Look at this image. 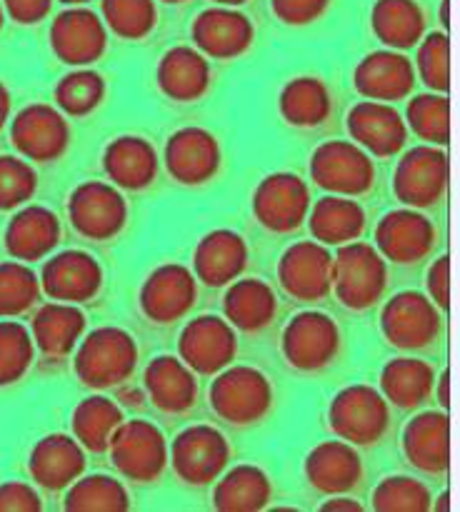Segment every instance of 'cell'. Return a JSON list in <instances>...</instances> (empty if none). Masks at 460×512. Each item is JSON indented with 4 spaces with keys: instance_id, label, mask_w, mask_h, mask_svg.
<instances>
[{
    "instance_id": "cb8c5ba5",
    "label": "cell",
    "mask_w": 460,
    "mask_h": 512,
    "mask_svg": "<svg viewBox=\"0 0 460 512\" xmlns=\"http://www.w3.org/2000/svg\"><path fill=\"white\" fill-rule=\"evenodd\" d=\"M85 453L83 445L63 433L45 435L35 443L28 458V473L35 485L43 490H65L83 475Z\"/></svg>"
},
{
    "instance_id": "e0dca14e",
    "label": "cell",
    "mask_w": 460,
    "mask_h": 512,
    "mask_svg": "<svg viewBox=\"0 0 460 512\" xmlns=\"http://www.w3.org/2000/svg\"><path fill=\"white\" fill-rule=\"evenodd\" d=\"M195 295V278L185 265H160L140 288V310L153 323L173 325L190 313Z\"/></svg>"
},
{
    "instance_id": "83f0119b",
    "label": "cell",
    "mask_w": 460,
    "mask_h": 512,
    "mask_svg": "<svg viewBox=\"0 0 460 512\" xmlns=\"http://www.w3.org/2000/svg\"><path fill=\"white\" fill-rule=\"evenodd\" d=\"M158 88L175 103H193L210 88V63L200 50L190 45H175L163 53L158 63Z\"/></svg>"
},
{
    "instance_id": "4fadbf2b",
    "label": "cell",
    "mask_w": 460,
    "mask_h": 512,
    "mask_svg": "<svg viewBox=\"0 0 460 512\" xmlns=\"http://www.w3.org/2000/svg\"><path fill=\"white\" fill-rule=\"evenodd\" d=\"M10 140L23 158L35 163H53L68 150L70 125L53 105L33 103L13 118Z\"/></svg>"
},
{
    "instance_id": "52a82bcc",
    "label": "cell",
    "mask_w": 460,
    "mask_h": 512,
    "mask_svg": "<svg viewBox=\"0 0 460 512\" xmlns=\"http://www.w3.org/2000/svg\"><path fill=\"white\" fill-rule=\"evenodd\" d=\"M230 463V445L213 425H190L170 445V465L178 480L203 488L220 478Z\"/></svg>"
},
{
    "instance_id": "5bb4252c",
    "label": "cell",
    "mask_w": 460,
    "mask_h": 512,
    "mask_svg": "<svg viewBox=\"0 0 460 512\" xmlns=\"http://www.w3.org/2000/svg\"><path fill=\"white\" fill-rule=\"evenodd\" d=\"M238 350V338L228 320L200 315L190 320L178 338L180 360L198 375H215L228 368Z\"/></svg>"
},
{
    "instance_id": "7402d4cb",
    "label": "cell",
    "mask_w": 460,
    "mask_h": 512,
    "mask_svg": "<svg viewBox=\"0 0 460 512\" xmlns=\"http://www.w3.org/2000/svg\"><path fill=\"white\" fill-rule=\"evenodd\" d=\"M193 43L205 58L233 60L253 45V23L233 8H208L193 20Z\"/></svg>"
},
{
    "instance_id": "9f6ffc18",
    "label": "cell",
    "mask_w": 460,
    "mask_h": 512,
    "mask_svg": "<svg viewBox=\"0 0 460 512\" xmlns=\"http://www.w3.org/2000/svg\"><path fill=\"white\" fill-rule=\"evenodd\" d=\"M448 380H450V373H443L438 380H435V383H438V403H440V408H443V410L450 405V400H448Z\"/></svg>"
},
{
    "instance_id": "9c48e42d",
    "label": "cell",
    "mask_w": 460,
    "mask_h": 512,
    "mask_svg": "<svg viewBox=\"0 0 460 512\" xmlns=\"http://www.w3.org/2000/svg\"><path fill=\"white\" fill-rule=\"evenodd\" d=\"M285 360L290 368L300 373H315V370L328 368L340 350V330L328 315L298 313L283 330L280 340Z\"/></svg>"
},
{
    "instance_id": "8fae6325",
    "label": "cell",
    "mask_w": 460,
    "mask_h": 512,
    "mask_svg": "<svg viewBox=\"0 0 460 512\" xmlns=\"http://www.w3.org/2000/svg\"><path fill=\"white\" fill-rule=\"evenodd\" d=\"M68 215L70 225L83 238L110 240L128 223V203L113 185L88 180L70 195Z\"/></svg>"
},
{
    "instance_id": "836d02e7",
    "label": "cell",
    "mask_w": 460,
    "mask_h": 512,
    "mask_svg": "<svg viewBox=\"0 0 460 512\" xmlns=\"http://www.w3.org/2000/svg\"><path fill=\"white\" fill-rule=\"evenodd\" d=\"M278 310L273 288L258 278L235 280L223 298V313L230 320V325L243 333H255L270 325Z\"/></svg>"
},
{
    "instance_id": "ba28073f",
    "label": "cell",
    "mask_w": 460,
    "mask_h": 512,
    "mask_svg": "<svg viewBox=\"0 0 460 512\" xmlns=\"http://www.w3.org/2000/svg\"><path fill=\"white\" fill-rule=\"evenodd\" d=\"M383 338L398 350H423L435 343L443 330V318L433 300L418 290L393 295L380 313Z\"/></svg>"
},
{
    "instance_id": "7dc6e473",
    "label": "cell",
    "mask_w": 460,
    "mask_h": 512,
    "mask_svg": "<svg viewBox=\"0 0 460 512\" xmlns=\"http://www.w3.org/2000/svg\"><path fill=\"white\" fill-rule=\"evenodd\" d=\"M38 188V175L30 163L15 155H0V210H13L28 203Z\"/></svg>"
},
{
    "instance_id": "b9f144b4",
    "label": "cell",
    "mask_w": 460,
    "mask_h": 512,
    "mask_svg": "<svg viewBox=\"0 0 460 512\" xmlns=\"http://www.w3.org/2000/svg\"><path fill=\"white\" fill-rule=\"evenodd\" d=\"M408 123L428 145H445L450 138V100L445 93L415 95L408 103Z\"/></svg>"
},
{
    "instance_id": "60d3db41",
    "label": "cell",
    "mask_w": 460,
    "mask_h": 512,
    "mask_svg": "<svg viewBox=\"0 0 460 512\" xmlns=\"http://www.w3.org/2000/svg\"><path fill=\"white\" fill-rule=\"evenodd\" d=\"M105 98V80L95 70H75L63 75L55 85V103L70 118L93 113Z\"/></svg>"
},
{
    "instance_id": "bcb514c9",
    "label": "cell",
    "mask_w": 460,
    "mask_h": 512,
    "mask_svg": "<svg viewBox=\"0 0 460 512\" xmlns=\"http://www.w3.org/2000/svg\"><path fill=\"white\" fill-rule=\"evenodd\" d=\"M103 23L118 38L140 40L155 28V0H100Z\"/></svg>"
},
{
    "instance_id": "f546056e",
    "label": "cell",
    "mask_w": 460,
    "mask_h": 512,
    "mask_svg": "<svg viewBox=\"0 0 460 512\" xmlns=\"http://www.w3.org/2000/svg\"><path fill=\"white\" fill-rule=\"evenodd\" d=\"M403 453L420 473L443 475L450 465L448 415L443 410L415 415L403 430Z\"/></svg>"
},
{
    "instance_id": "681fc988",
    "label": "cell",
    "mask_w": 460,
    "mask_h": 512,
    "mask_svg": "<svg viewBox=\"0 0 460 512\" xmlns=\"http://www.w3.org/2000/svg\"><path fill=\"white\" fill-rule=\"evenodd\" d=\"M330 0H270L275 18L285 25L315 23L328 10Z\"/></svg>"
},
{
    "instance_id": "4dcf8cb0",
    "label": "cell",
    "mask_w": 460,
    "mask_h": 512,
    "mask_svg": "<svg viewBox=\"0 0 460 512\" xmlns=\"http://www.w3.org/2000/svg\"><path fill=\"white\" fill-rule=\"evenodd\" d=\"M103 168L113 185L123 190H143L158 175V155L145 138L120 135L105 148Z\"/></svg>"
},
{
    "instance_id": "ee69618b",
    "label": "cell",
    "mask_w": 460,
    "mask_h": 512,
    "mask_svg": "<svg viewBox=\"0 0 460 512\" xmlns=\"http://www.w3.org/2000/svg\"><path fill=\"white\" fill-rule=\"evenodd\" d=\"M430 490L423 480L410 475H390L373 490V510L378 512H425L430 510Z\"/></svg>"
},
{
    "instance_id": "603a6c76",
    "label": "cell",
    "mask_w": 460,
    "mask_h": 512,
    "mask_svg": "<svg viewBox=\"0 0 460 512\" xmlns=\"http://www.w3.org/2000/svg\"><path fill=\"white\" fill-rule=\"evenodd\" d=\"M355 90L363 98L378 103H395L413 93L415 70L403 53L395 50H375L365 55L353 73Z\"/></svg>"
},
{
    "instance_id": "f1b7e54d",
    "label": "cell",
    "mask_w": 460,
    "mask_h": 512,
    "mask_svg": "<svg viewBox=\"0 0 460 512\" xmlns=\"http://www.w3.org/2000/svg\"><path fill=\"white\" fill-rule=\"evenodd\" d=\"M60 243V220L43 205H28L10 218L5 228V250L20 263H35Z\"/></svg>"
},
{
    "instance_id": "f6af8a7d",
    "label": "cell",
    "mask_w": 460,
    "mask_h": 512,
    "mask_svg": "<svg viewBox=\"0 0 460 512\" xmlns=\"http://www.w3.org/2000/svg\"><path fill=\"white\" fill-rule=\"evenodd\" d=\"M35 343L28 328L15 320H0V388L13 385L30 370Z\"/></svg>"
},
{
    "instance_id": "be15d7a7",
    "label": "cell",
    "mask_w": 460,
    "mask_h": 512,
    "mask_svg": "<svg viewBox=\"0 0 460 512\" xmlns=\"http://www.w3.org/2000/svg\"><path fill=\"white\" fill-rule=\"evenodd\" d=\"M163 3H170V5H175V3H183V0H163Z\"/></svg>"
},
{
    "instance_id": "f35d334b",
    "label": "cell",
    "mask_w": 460,
    "mask_h": 512,
    "mask_svg": "<svg viewBox=\"0 0 460 512\" xmlns=\"http://www.w3.org/2000/svg\"><path fill=\"white\" fill-rule=\"evenodd\" d=\"M120 423H123V410L105 395H90L80 400L70 418L75 440L90 453H105Z\"/></svg>"
},
{
    "instance_id": "2e32d148",
    "label": "cell",
    "mask_w": 460,
    "mask_h": 512,
    "mask_svg": "<svg viewBox=\"0 0 460 512\" xmlns=\"http://www.w3.org/2000/svg\"><path fill=\"white\" fill-rule=\"evenodd\" d=\"M435 225L415 208L390 210L375 228V250L398 265L418 263L435 248Z\"/></svg>"
},
{
    "instance_id": "30bf717a",
    "label": "cell",
    "mask_w": 460,
    "mask_h": 512,
    "mask_svg": "<svg viewBox=\"0 0 460 512\" xmlns=\"http://www.w3.org/2000/svg\"><path fill=\"white\" fill-rule=\"evenodd\" d=\"M448 188V155L435 145H418L400 158L393 175L395 198L408 208H430Z\"/></svg>"
},
{
    "instance_id": "d6a6232c",
    "label": "cell",
    "mask_w": 460,
    "mask_h": 512,
    "mask_svg": "<svg viewBox=\"0 0 460 512\" xmlns=\"http://www.w3.org/2000/svg\"><path fill=\"white\" fill-rule=\"evenodd\" d=\"M33 343L48 358H65L73 353L80 335L85 333V315L70 303H48L33 315Z\"/></svg>"
},
{
    "instance_id": "4316f807",
    "label": "cell",
    "mask_w": 460,
    "mask_h": 512,
    "mask_svg": "<svg viewBox=\"0 0 460 512\" xmlns=\"http://www.w3.org/2000/svg\"><path fill=\"white\" fill-rule=\"evenodd\" d=\"M248 265V245L235 230H213L193 253V270L200 283L210 288L230 285Z\"/></svg>"
},
{
    "instance_id": "1f68e13d",
    "label": "cell",
    "mask_w": 460,
    "mask_h": 512,
    "mask_svg": "<svg viewBox=\"0 0 460 512\" xmlns=\"http://www.w3.org/2000/svg\"><path fill=\"white\" fill-rule=\"evenodd\" d=\"M435 388L433 365L420 358H393L380 370V393L400 410H415Z\"/></svg>"
},
{
    "instance_id": "6da1fadb",
    "label": "cell",
    "mask_w": 460,
    "mask_h": 512,
    "mask_svg": "<svg viewBox=\"0 0 460 512\" xmlns=\"http://www.w3.org/2000/svg\"><path fill=\"white\" fill-rule=\"evenodd\" d=\"M138 365V345L123 328H98L80 343L73 368L80 383L93 390L118 388Z\"/></svg>"
},
{
    "instance_id": "11a10c76",
    "label": "cell",
    "mask_w": 460,
    "mask_h": 512,
    "mask_svg": "<svg viewBox=\"0 0 460 512\" xmlns=\"http://www.w3.org/2000/svg\"><path fill=\"white\" fill-rule=\"evenodd\" d=\"M10 103H13V100H10V90L0 83V130L5 128V123H8L10 118Z\"/></svg>"
},
{
    "instance_id": "680465c9",
    "label": "cell",
    "mask_w": 460,
    "mask_h": 512,
    "mask_svg": "<svg viewBox=\"0 0 460 512\" xmlns=\"http://www.w3.org/2000/svg\"><path fill=\"white\" fill-rule=\"evenodd\" d=\"M440 23H443L445 28H448V25H450V20H448V0H443V5H440Z\"/></svg>"
},
{
    "instance_id": "7bdbcfd3",
    "label": "cell",
    "mask_w": 460,
    "mask_h": 512,
    "mask_svg": "<svg viewBox=\"0 0 460 512\" xmlns=\"http://www.w3.org/2000/svg\"><path fill=\"white\" fill-rule=\"evenodd\" d=\"M40 280L25 263H0V318L23 315L38 303Z\"/></svg>"
},
{
    "instance_id": "91938a15",
    "label": "cell",
    "mask_w": 460,
    "mask_h": 512,
    "mask_svg": "<svg viewBox=\"0 0 460 512\" xmlns=\"http://www.w3.org/2000/svg\"><path fill=\"white\" fill-rule=\"evenodd\" d=\"M218 5H225V8H233V5H243L245 0H215Z\"/></svg>"
},
{
    "instance_id": "94428289",
    "label": "cell",
    "mask_w": 460,
    "mask_h": 512,
    "mask_svg": "<svg viewBox=\"0 0 460 512\" xmlns=\"http://www.w3.org/2000/svg\"><path fill=\"white\" fill-rule=\"evenodd\" d=\"M60 3H65V5H80V3H88V0H60Z\"/></svg>"
},
{
    "instance_id": "7a4b0ae2",
    "label": "cell",
    "mask_w": 460,
    "mask_h": 512,
    "mask_svg": "<svg viewBox=\"0 0 460 512\" xmlns=\"http://www.w3.org/2000/svg\"><path fill=\"white\" fill-rule=\"evenodd\" d=\"M330 288L350 310H368L388 288V265L370 243H345L333 258Z\"/></svg>"
},
{
    "instance_id": "5b68a950",
    "label": "cell",
    "mask_w": 460,
    "mask_h": 512,
    "mask_svg": "<svg viewBox=\"0 0 460 512\" xmlns=\"http://www.w3.org/2000/svg\"><path fill=\"white\" fill-rule=\"evenodd\" d=\"M108 450L115 470L133 483H155L168 465L165 435L148 420H123Z\"/></svg>"
},
{
    "instance_id": "7c38bea8",
    "label": "cell",
    "mask_w": 460,
    "mask_h": 512,
    "mask_svg": "<svg viewBox=\"0 0 460 512\" xmlns=\"http://www.w3.org/2000/svg\"><path fill=\"white\" fill-rule=\"evenodd\" d=\"M310 210V190L295 173H273L253 193V215L270 233H290L303 225Z\"/></svg>"
},
{
    "instance_id": "44dd1931",
    "label": "cell",
    "mask_w": 460,
    "mask_h": 512,
    "mask_svg": "<svg viewBox=\"0 0 460 512\" xmlns=\"http://www.w3.org/2000/svg\"><path fill=\"white\" fill-rule=\"evenodd\" d=\"M165 168L180 185H203L220 168V145L205 128L175 130L165 145Z\"/></svg>"
},
{
    "instance_id": "d4e9b609",
    "label": "cell",
    "mask_w": 460,
    "mask_h": 512,
    "mask_svg": "<svg viewBox=\"0 0 460 512\" xmlns=\"http://www.w3.org/2000/svg\"><path fill=\"white\" fill-rule=\"evenodd\" d=\"M305 478L318 493L345 495L363 478V463L345 440H325L305 458Z\"/></svg>"
},
{
    "instance_id": "f907efd6",
    "label": "cell",
    "mask_w": 460,
    "mask_h": 512,
    "mask_svg": "<svg viewBox=\"0 0 460 512\" xmlns=\"http://www.w3.org/2000/svg\"><path fill=\"white\" fill-rule=\"evenodd\" d=\"M43 510V500L30 488L28 483H10L0 485V512H38Z\"/></svg>"
},
{
    "instance_id": "c3c4849f",
    "label": "cell",
    "mask_w": 460,
    "mask_h": 512,
    "mask_svg": "<svg viewBox=\"0 0 460 512\" xmlns=\"http://www.w3.org/2000/svg\"><path fill=\"white\" fill-rule=\"evenodd\" d=\"M418 48V73L423 78V83L428 85L430 90L435 93H445L450 88V68H448V58H450V43L448 35L445 33H428L425 38H420Z\"/></svg>"
},
{
    "instance_id": "6f0895ef",
    "label": "cell",
    "mask_w": 460,
    "mask_h": 512,
    "mask_svg": "<svg viewBox=\"0 0 460 512\" xmlns=\"http://www.w3.org/2000/svg\"><path fill=\"white\" fill-rule=\"evenodd\" d=\"M450 493H443L438 498V503H430V510H438V512H443V510H450Z\"/></svg>"
},
{
    "instance_id": "816d5d0a",
    "label": "cell",
    "mask_w": 460,
    "mask_h": 512,
    "mask_svg": "<svg viewBox=\"0 0 460 512\" xmlns=\"http://www.w3.org/2000/svg\"><path fill=\"white\" fill-rule=\"evenodd\" d=\"M425 288H428L430 300H433L435 308L445 310L448 308V290H450V260L438 258L430 265L428 275H425Z\"/></svg>"
},
{
    "instance_id": "d590c367",
    "label": "cell",
    "mask_w": 460,
    "mask_h": 512,
    "mask_svg": "<svg viewBox=\"0 0 460 512\" xmlns=\"http://www.w3.org/2000/svg\"><path fill=\"white\" fill-rule=\"evenodd\" d=\"M370 28L390 50H408L425 33V15L415 0H375Z\"/></svg>"
},
{
    "instance_id": "ac0fdd59",
    "label": "cell",
    "mask_w": 460,
    "mask_h": 512,
    "mask_svg": "<svg viewBox=\"0 0 460 512\" xmlns=\"http://www.w3.org/2000/svg\"><path fill=\"white\" fill-rule=\"evenodd\" d=\"M103 285V270L98 260L85 250H63L43 265L40 288L58 303H85L98 295Z\"/></svg>"
},
{
    "instance_id": "6125c7cd",
    "label": "cell",
    "mask_w": 460,
    "mask_h": 512,
    "mask_svg": "<svg viewBox=\"0 0 460 512\" xmlns=\"http://www.w3.org/2000/svg\"><path fill=\"white\" fill-rule=\"evenodd\" d=\"M3 23H5V15H3V5H0V28H3Z\"/></svg>"
},
{
    "instance_id": "8992f818",
    "label": "cell",
    "mask_w": 460,
    "mask_h": 512,
    "mask_svg": "<svg viewBox=\"0 0 460 512\" xmlns=\"http://www.w3.org/2000/svg\"><path fill=\"white\" fill-rule=\"evenodd\" d=\"M310 180L330 195H363L373 188L375 168L370 155L348 140H328L310 158Z\"/></svg>"
},
{
    "instance_id": "f5cc1de1",
    "label": "cell",
    "mask_w": 460,
    "mask_h": 512,
    "mask_svg": "<svg viewBox=\"0 0 460 512\" xmlns=\"http://www.w3.org/2000/svg\"><path fill=\"white\" fill-rule=\"evenodd\" d=\"M3 5L8 10L10 20L20 25H35L45 20L53 0H3Z\"/></svg>"
},
{
    "instance_id": "9a60e30c",
    "label": "cell",
    "mask_w": 460,
    "mask_h": 512,
    "mask_svg": "<svg viewBox=\"0 0 460 512\" xmlns=\"http://www.w3.org/2000/svg\"><path fill=\"white\" fill-rule=\"evenodd\" d=\"M333 258L318 240L295 243L280 255L278 280L290 298L300 303H318L330 293Z\"/></svg>"
},
{
    "instance_id": "8d00e7d4",
    "label": "cell",
    "mask_w": 460,
    "mask_h": 512,
    "mask_svg": "<svg viewBox=\"0 0 460 512\" xmlns=\"http://www.w3.org/2000/svg\"><path fill=\"white\" fill-rule=\"evenodd\" d=\"M308 223L320 245H345L363 233L365 213L355 200L328 195L313 205Z\"/></svg>"
},
{
    "instance_id": "e575fe53",
    "label": "cell",
    "mask_w": 460,
    "mask_h": 512,
    "mask_svg": "<svg viewBox=\"0 0 460 512\" xmlns=\"http://www.w3.org/2000/svg\"><path fill=\"white\" fill-rule=\"evenodd\" d=\"M273 485L258 465H235L215 485L213 508L220 512H258L268 508Z\"/></svg>"
},
{
    "instance_id": "d6986e66",
    "label": "cell",
    "mask_w": 460,
    "mask_h": 512,
    "mask_svg": "<svg viewBox=\"0 0 460 512\" xmlns=\"http://www.w3.org/2000/svg\"><path fill=\"white\" fill-rule=\"evenodd\" d=\"M50 48L63 63L90 65L108 48V30L93 10H63L50 25Z\"/></svg>"
},
{
    "instance_id": "ffe728a7",
    "label": "cell",
    "mask_w": 460,
    "mask_h": 512,
    "mask_svg": "<svg viewBox=\"0 0 460 512\" xmlns=\"http://www.w3.org/2000/svg\"><path fill=\"white\" fill-rule=\"evenodd\" d=\"M348 133L365 153L375 158H390L403 150L408 140V125L390 103L360 100L348 113Z\"/></svg>"
},
{
    "instance_id": "ab89813d",
    "label": "cell",
    "mask_w": 460,
    "mask_h": 512,
    "mask_svg": "<svg viewBox=\"0 0 460 512\" xmlns=\"http://www.w3.org/2000/svg\"><path fill=\"white\" fill-rule=\"evenodd\" d=\"M63 508L68 512H125L130 510V495L110 475H88L68 485Z\"/></svg>"
},
{
    "instance_id": "74e56055",
    "label": "cell",
    "mask_w": 460,
    "mask_h": 512,
    "mask_svg": "<svg viewBox=\"0 0 460 512\" xmlns=\"http://www.w3.org/2000/svg\"><path fill=\"white\" fill-rule=\"evenodd\" d=\"M280 115L295 128H315L330 115V90L313 75H300L283 85L278 98Z\"/></svg>"
},
{
    "instance_id": "277c9868",
    "label": "cell",
    "mask_w": 460,
    "mask_h": 512,
    "mask_svg": "<svg viewBox=\"0 0 460 512\" xmlns=\"http://www.w3.org/2000/svg\"><path fill=\"white\" fill-rule=\"evenodd\" d=\"M328 423L345 443L375 445L390 425L388 400L370 385H350L330 400Z\"/></svg>"
},
{
    "instance_id": "484cf974",
    "label": "cell",
    "mask_w": 460,
    "mask_h": 512,
    "mask_svg": "<svg viewBox=\"0 0 460 512\" xmlns=\"http://www.w3.org/2000/svg\"><path fill=\"white\" fill-rule=\"evenodd\" d=\"M150 403L168 415L188 413L198 398V380L193 370L173 355H158L150 360L143 375Z\"/></svg>"
},
{
    "instance_id": "3957f363",
    "label": "cell",
    "mask_w": 460,
    "mask_h": 512,
    "mask_svg": "<svg viewBox=\"0 0 460 512\" xmlns=\"http://www.w3.org/2000/svg\"><path fill=\"white\" fill-rule=\"evenodd\" d=\"M210 408L230 425H255L273 408V385L248 365L223 368L210 385Z\"/></svg>"
},
{
    "instance_id": "db71d44e",
    "label": "cell",
    "mask_w": 460,
    "mask_h": 512,
    "mask_svg": "<svg viewBox=\"0 0 460 512\" xmlns=\"http://www.w3.org/2000/svg\"><path fill=\"white\" fill-rule=\"evenodd\" d=\"M320 510L323 512H360L363 510V505H360L358 500H350V498H345V495H338V498L325 500V503L320 505Z\"/></svg>"
}]
</instances>
